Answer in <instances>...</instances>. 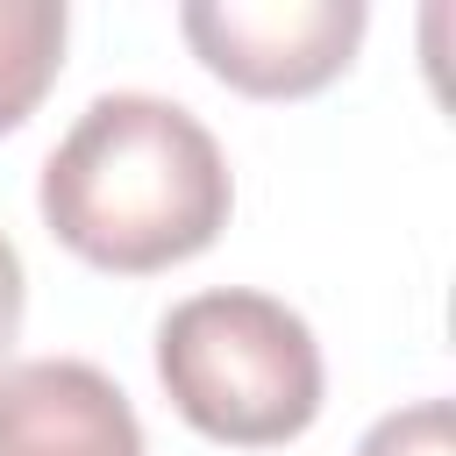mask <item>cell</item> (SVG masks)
Here are the masks:
<instances>
[{"instance_id":"cell-1","label":"cell","mask_w":456,"mask_h":456,"mask_svg":"<svg viewBox=\"0 0 456 456\" xmlns=\"http://www.w3.org/2000/svg\"><path fill=\"white\" fill-rule=\"evenodd\" d=\"M36 207L78 264L150 278L214 249L235 178L192 107L164 93H100L43 157Z\"/></svg>"},{"instance_id":"cell-2","label":"cell","mask_w":456,"mask_h":456,"mask_svg":"<svg viewBox=\"0 0 456 456\" xmlns=\"http://www.w3.org/2000/svg\"><path fill=\"white\" fill-rule=\"evenodd\" d=\"M157 378L185 428L228 449H278L321 420V342L314 328L249 285L192 292L157 321Z\"/></svg>"},{"instance_id":"cell-3","label":"cell","mask_w":456,"mask_h":456,"mask_svg":"<svg viewBox=\"0 0 456 456\" xmlns=\"http://www.w3.org/2000/svg\"><path fill=\"white\" fill-rule=\"evenodd\" d=\"M363 0H192L178 28L192 57L249 100H306L335 86L363 43Z\"/></svg>"},{"instance_id":"cell-4","label":"cell","mask_w":456,"mask_h":456,"mask_svg":"<svg viewBox=\"0 0 456 456\" xmlns=\"http://www.w3.org/2000/svg\"><path fill=\"white\" fill-rule=\"evenodd\" d=\"M0 456H150L128 392L86 356L0 363Z\"/></svg>"},{"instance_id":"cell-5","label":"cell","mask_w":456,"mask_h":456,"mask_svg":"<svg viewBox=\"0 0 456 456\" xmlns=\"http://www.w3.org/2000/svg\"><path fill=\"white\" fill-rule=\"evenodd\" d=\"M71 14L64 0H0V135L36 114V100L64 71Z\"/></svg>"},{"instance_id":"cell-6","label":"cell","mask_w":456,"mask_h":456,"mask_svg":"<svg viewBox=\"0 0 456 456\" xmlns=\"http://www.w3.org/2000/svg\"><path fill=\"white\" fill-rule=\"evenodd\" d=\"M356 456H456V413H449V399H413V406L370 420V435L356 442Z\"/></svg>"},{"instance_id":"cell-7","label":"cell","mask_w":456,"mask_h":456,"mask_svg":"<svg viewBox=\"0 0 456 456\" xmlns=\"http://www.w3.org/2000/svg\"><path fill=\"white\" fill-rule=\"evenodd\" d=\"M21 314H28V278H21V249L0 235V363L21 342Z\"/></svg>"}]
</instances>
